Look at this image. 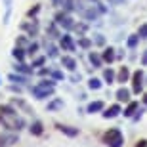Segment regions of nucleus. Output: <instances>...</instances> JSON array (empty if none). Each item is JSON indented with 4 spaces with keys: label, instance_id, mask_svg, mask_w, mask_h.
<instances>
[{
    "label": "nucleus",
    "instance_id": "1",
    "mask_svg": "<svg viewBox=\"0 0 147 147\" xmlns=\"http://www.w3.org/2000/svg\"><path fill=\"white\" fill-rule=\"evenodd\" d=\"M0 122L11 132H19L25 126V120L19 117V111L13 109V105H0Z\"/></svg>",
    "mask_w": 147,
    "mask_h": 147
},
{
    "label": "nucleus",
    "instance_id": "2",
    "mask_svg": "<svg viewBox=\"0 0 147 147\" xmlns=\"http://www.w3.org/2000/svg\"><path fill=\"white\" fill-rule=\"evenodd\" d=\"M31 92L36 99H46V98H52L55 92V78H44L40 80L38 84H34L31 88Z\"/></svg>",
    "mask_w": 147,
    "mask_h": 147
},
{
    "label": "nucleus",
    "instance_id": "3",
    "mask_svg": "<svg viewBox=\"0 0 147 147\" xmlns=\"http://www.w3.org/2000/svg\"><path fill=\"white\" fill-rule=\"evenodd\" d=\"M103 143L107 147H122L124 145V136L119 128H109L103 134Z\"/></svg>",
    "mask_w": 147,
    "mask_h": 147
},
{
    "label": "nucleus",
    "instance_id": "4",
    "mask_svg": "<svg viewBox=\"0 0 147 147\" xmlns=\"http://www.w3.org/2000/svg\"><path fill=\"white\" fill-rule=\"evenodd\" d=\"M57 25H59L61 29H65V31H73L75 29V19L71 17V13L69 11H59V13H55V19H54Z\"/></svg>",
    "mask_w": 147,
    "mask_h": 147
},
{
    "label": "nucleus",
    "instance_id": "5",
    "mask_svg": "<svg viewBox=\"0 0 147 147\" xmlns=\"http://www.w3.org/2000/svg\"><path fill=\"white\" fill-rule=\"evenodd\" d=\"M142 86H143V71H142V69H138V71L132 75V92L140 94V92H142Z\"/></svg>",
    "mask_w": 147,
    "mask_h": 147
},
{
    "label": "nucleus",
    "instance_id": "6",
    "mask_svg": "<svg viewBox=\"0 0 147 147\" xmlns=\"http://www.w3.org/2000/svg\"><path fill=\"white\" fill-rule=\"evenodd\" d=\"M59 46L65 50V52H75V50H76V44H75V40H73L71 34H61Z\"/></svg>",
    "mask_w": 147,
    "mask_h": 147
},
{
    "label": "nucleus",
    "instance_id": "7",
    "mask_svg": "<svg viewBox=\"0 0 147 147\" xmlns=\"http://www.w3.org/2000/svg\"><path fill=\"white\" fill-rule=\"evenodd\" d=\"M80 13H82V17H84L86 21H96V19L99 17V13H101V11L98 10V6H88V8H84Z\"/></svg>",
    "mask_w": 147,
    "mask_h": 147
},
{
    "label": "nucleus",
    "instance_id": "8",
    "mask_svg": "<svg viewBox=\"0 0 147 147\" xmlns=\"http://www.w3.org/2000/svg\"><path fill=\"white\" fill-rule=\"evenodd\" d=\"M21 31L27 33V36H36L38 34V21H23L21 23Z\"/></svg>",
    "mask_w": 147,
    "mask_h": 147
},
{
    "label": "nucleus",
    "instance_id": "9",
    "mask_svg": "<svg viewBox=\"0 0 147 147\" xmlns=\"http://www.w3.org/2000/svg\"><path fill=\"white\" fill-rule=\"evenodd\" d=\"M103 111H105V113H101V115H103V119H115V117H119V115L122 113V109H120L119 103L111 105V107H107V109H103Z\"/></svg>",
    "mask_w": 147,
    "mask_h": 147
},
{
    "label": "nucleus",
    "instance_id": "10",
    "mask_svg": "<svg viewBox=\"0 0 147 147\" xmlns=\"http://www.w3.org/2000/svg\"><path fill=\"white\" fill-rule=\"evenodd\" d=\"M61 65L65 67L67 71H71V73L76 71V59L73 57V55H63V57H61Z\"/></svg>",
    "mask_w": 147,
    "mask_h": 147
},
{
    "label": "nucleus",
    "instance_id": "11",
    "mask_svg": "<svg viewBox=\"0 0 147 147\" xmlns=\"http://www.w3.org/2000/svg\"><path fill=\"white\" fill-rule=\"evenodd\" d=\"M130 76H132V73H130V69H128V67H120L119 73H117V82L124 84V82L130 80Z\"/></svg>",
    "mask_w": 147,
    "mask_h": 147
},
{
    "label": "nucleus",
    "instance_id": "12",
    "mask_svg": "<svg viewBox=\"0 0 147 147\" xmlns=\"http://www.w3.org/2000/svg\"><path fill=\"white\" fill-rule=\"evenodd\" d=\"M115 96H117V101L119 103H128L130 101V90L128 88H119Z\"/></svg>",
    "mask_w": 147,
    "mask_h": 147
},
{
    "label": "nucleus",
    "instance_id": "13",
    "mask_svg": "<svg viewBox=\"0 0 147 147\" xmlns=\"http://www.w3.org/2000/svg\"><path fill=\"white\" fill-rule=\"evenodd\" d=\"M55 126H57V130H59L61 134H65V136H69V138H76V136H78V128L65 126V124H55Z\"/></svg>",
    "mask_w": 147,
    "mask_h": 147
},
{
    "label": "nucleus",
    "instance_id": "14",
    "mask_svg": "<svg viewBox=\"0 0 147 147\" xmlns=\"http://www.w3.org/2000/svg\"><path fill=\"white\" fill-rule=\"evenodd\" d=\"M101 57H103L105 63H113L115 59H117V54H115V48H111V46H107V48H103V52H101Z\"/></svg>",
    "mask_w": 147,
    "mask_h": 147
},
{
    "label": "nucleus",
    "instance_id": "15",
    "mask_svg": "<svg viewBox=\"0 0 147 147\" xmlns=\"http://www.w3.org/2000/svg\"><path fill=\"white\" fill-rule=\"evenodd\" d=\"M105 109V103L103 101H92V103H88V107H86V113H90V115H94V113H99V111H103Z\"/></svg>",
    "mask_w": 147,
    "mask_h": 147
},
{
    "label": "nucleus",
    "instance_id": "16",
    "mask_svg": "<svg viewBox=\"0 0 147 147\" xmlns=\"http://www.w3.org/2000/svg\"><path fill=\"white\" fill-rule=\"evenodd\" d=\"M138 109H140V103H138V101H128V105H126V109L122 111V113H124V117L132 119L134 113H138Z\"/></svg>",
    "mask_w": 147,
    "mask_h": 147
},
{
    "label": "nucleus",
    "instance_id": "17",
    "mask_svg": "<svg viewBox=\"0 0 147 147\" xmlns=\"http://www.w3.org/2000/svg\"><path fill=\"white\" fill-rule=\"evenodd\" d=\"M16 73H21V75H33V73H34V67L33 65H25L23 61H17Z\"/></svg>",
    "mask_w": 147,
    "mask_h": 147
},
{
    "label": "nucleus",
    "instance_id": "18",
    "mask_svg": "<svg viewBox=\"0 0 147 147\" xmlns=\"http://www.w3.org/2000/svg\"><path fill=\"white\" fill-rule=\"evenodd\" d=\"M59 25H57V23H50V25H48V29H46V33H48L50 34V38H61V33H59Z\"/></svg>",
    "mask_w": 147,
    "mask_h": 147
},
{
    "label": "nucleus",
    "instance_id": "19",
    "mask_svg": "<svg viewBox=\"0 0 147 147\" xmlns=\"http://www.w3.org/2000/svg\"><path fill=\"white\" fill-rule=\"evenodd\" d=\"M63 99H59V98H54L52 99V101H50L48 105H46V109L50 111V113H52V111H57V109H63Z\"/></svg>",
    "mask_w": 147,
    "mask_h": 147
},
{
    "label": "nucleus",
    "instance_id": "20",
    "mask_svg": "<svg viewBox=\"0 0 147 147\" xmlns=\"http://www.w3.org/2000/svg\"><path fill=\"white\" fill-rule=\"evenodd\" d=\"M88 59H90V63H92L96 69L101 67V63H103V57H101L99 54H96V52H90V54H88Z\"/></svg>",
    "mask_w": 147,
    "mask_h": 147
},
{
    "label": "nucleus",
    "instance_id": "21",
    "mask_svg": "<svg viewBox=\"0 0 147 147\" xmlns=\"http://www.w3.org/2000/svg\"><path fill=\"white\" fill-rule=\"evenodd\" d=\"M11 82H17V84H25V82H29V75H17V73H11L10 76H8Z\"/></svg>",
    "mask_w": 147,
    "mask_h": 147
},
{
    "label": "nucleus",
    "instance_id": "22",
    "mask_svg": "<svg viewBox=\"0 0 147 147\" xmlns=\"http://www.w3.org/2000/svg\"><path fill=\"white\" fill-rule=\"evenodd\" d=\"M29 130H31V134H33V136H40V134L44 132V126H42V122H40V120H34L33 124L29 126Z\"/></svg>",
    "mask_w": 147,
    "mask_h": 147
},
{
    "label": "nucleus",
    "instance_id": "23",
    "mask_svg": "<svg viewBox=\"0 0 147 147\" xmlns=\"http://www.w3.org/2000/svg\"><path fill=\"white\" fill-rule=\"evenodd\" d=\"M103 80L107 82V84H113V82H117V75H115V71L111 69V67L103 71Z\"/></svg>",
    "mask_w": 147,
    "mask_h": 147
},
{
    "label": "nucleus",
    "instance_id": "24",
    "mask_svg": "<svg viewBox=\"0 0 147 147\" xmlns=\"http://www.w3.org/2000/svg\"><path fill=\"white\" fill-rule=\"evenodd\" d=\"M11 55H13L17 61H25V55H27V52H25L23 48H19V46H16V48L11 50Z\"/></svg>",
    "mask_w": 147,
    "mask_h": 147
},
{
    "label": "nucleus",
    "instance_id": "25",
    "mask_svg": "<svg viewBox=\"0 0 147 147\" xmlns=\"http://www.w3.org/2000/svg\"><path fill=\"white\" fill-rule=\"evenodd\" d=\"M101 86H103V82L99 80V78H96V76H92V78L88 80V88H90V90H99Z\"/></svg>",
    "mask_w": 147,
    "mask_h": 147
},
{
    "label": "nucleus",
    "instance_id": "26",
    "mask_svg": "<svg viewBox=\"0 0 147 147\" xmlns=\"http://www.w3.org/2000/svg\"><path fill=\"white\" fill-rule=\"evenodd\" d=\"M46 55H48V57H57V46L48 42L46 44Z\"/></svg>",
    "mask_w": 147,
    "mask_h": 147
},
{
    "label": "nucleus",
    "instance_id": "27",
    "mask_svg": "<svg viewBox=\"0 0 147 147\" xmlns=\"http://www.w3.org/2000/svg\"><path fill=\"white\" fill-rule=\"evenodd\" d=\"M11 105H17V107H19V109H23L25 113H33V109H31V107H29V105L25 103L23 99H19V98H17V99H13V103H11Z\"/></svg>",
    "mask_w": 147,
    "mask_h": 147
},
{
    "label": "nucleus",
    "instance_id": "28",
    "mask_svg": "<svg viewBox=\"0 0 147 147\" xmlns=\"http://www.w3.org/2000/svg\"><path fill=\"white\" fill-rule=\"evenodd\" d=\"M138 42H140V34H130V36H128V42H126V44H128V48H136V46H138Z\"/></svg>",
    "mask_w": 147,
    "mask_h": 147
},
{
    "label": "nucleus",
    "instance_id": "29",
    "mask_svg": "<svg viewBox=\"0 0 147 147\" xmlns=\"http://www.w3.org/2000/svg\"><path fill=\"white\" fill-rule=\"evenodd\" d=\"M78 46H80V48H90V46H92V40H90V38H86V36H78Z\"/></svg>",
    "mask_w": 147,
    "mask_h": 147
},
{
    "label": "nucleus",
    "instance_id": "30",
    "mask_svg": "<svg viewBox=\"0 0 147 147\" xmlns=\"http://www.w3.org/2000/svg\"><path fill=\"white\" fill-rule=\"evenodd\" d=\"M25 52H27V55H31V57H33V55H36V52H38V44L36 42H31L27 46V50H25Z\"/></svg>",
    "mask_w": 147,
    "mask_h": 147
},
{
    "label": "nucleus",
    "instance_id": "31",
    "mask_svg": "<svg viewBox=\"0 0 147 147\" xmlns=\"http://www.w3.org/2000/svg\"><path fill=\"white\" fill-rule=\"evenodd\" d=\"M48 76H52V78H55V80H63V78H65V75H63L61 71H57V69H50Z\"/></svg>",
    "mask_w": 147,
    "mask_h": 147
},
{
    "label": "nucleus",
    "instance_id": "32",
    "mask_svg": "<svg viewBox=\"0 0 147 147\" xmlns=\"http://www.w3.org/2000/svg\"><path fill=\"white\" fill-rule=\"evenodd\" d=\"M10 13H11V0H6V17H4V23H8Z\"/></svg>",
    "mask_w": 147,
    "mask_h": 147
},
{
    "label": "nucleus",
    "instance_id": "33",
    "mask_svg": "<svg viewBox=\"0 0 147 147\" xmlns=\"http://www.w3.org/2000/svg\"><path fill=\"white\" fill-rule=\"evenodd\" d=\"M138 34H140V38H147V23L140 25V29H138Z\"/></svg>",
    "mask_w": 147,
    "mask_h": 147
},
{
    "label": "nucleus",
    "instance_id": "34",
    "mask_svg": "<svg viewBox=\"0 0 147 147\" xmlns=\"http://www.w3.org/2000/svg\"><path fill=\"white\" fill-rule=\"evenodd\" d=\"M86 29H88V25H84V23H78V25L75 23V31H78V36L86 33Z\"/></svg>",
    "mask_w": 147,
    "mask_h": 147
},
{
    "label": "nucleus",
    "instance_id": "35",
    "mask_svg": "<svg viewBox=\"0 0 147 147\" xmlns=\"http://www.w3.org/2000/svg\"><path fill=\"white\" fill-rule=\"evenodd\" d=\"M31 42H27V38L25 36H19L17 38V42H16V46H19V48H23V46H29Z\"/></svg>",
    "mask_w": 147,
    "mask_h": 147
},
{
    "label": "nucleus",
    "instance_id": "36",
    "mask_svg": "<svg viewBox=\"0 0 147 147\" xmlns=\"http://www.w3.org/2000/svg\"><path fill=\"white\" fill-rule=\"evenodd\" d=\"M44 61H46V57H36V59H33V63H31V65L33 67H40V65H44Z\"/></svg>",
    "mask_w": 147,
    "mask_h": 147
},
{
    "label": "nucleus",
    "instance_id": "37",
    "mask_svg": "<svg viewBox=\"0 0 147 147\" xmlns=\"http://www.w3.org/2000/svg\"><path fill=\"white\" fill-rule=\"evenodd\" d=\"M38 11H40V6H34V8H31V10L27 11V16H29V17H34Z\"/></svg>",
    "mask_w": 147,
    "mask_h": 147
},
{
    "label": "nucleus",
    "instance_id": "38",
    "mask_svg": "<svg viewBox=\"0 0 147 147\" xmlns=\"http://www.w3.org/2000/svg\"><path fill=\"white\" fill-rule=\"evenodd\" d=\"M96 44H99V46H103V44H105L103 34H96Z\"/></svg>",
    "mask_w": 147,
    "mask_h": 147
},
{
    "label": "nucleus",
    "instance_id": "39",
    "mask_svg": "<svg viewBox=\"0 0 147 147\" xmlns=\"http://www.w3.org/2000/svg\"><path fill=\"white\" fill-rule=\"evenodd\" d=\"M142 65H143V67H147V50L143 52V55H142Z\"/></svg>",
    "mask_w": 147,
    "mask_h": 147
},
{
    "label": "nucleus",
    "instance_id": "40",
    "mask_svg": "<svg viewBox=\"0 0 147 147\" xmlns=\"http://www.w3.org/2000/svg\"><path fill=\"white\" fill-rule=\"evenodd\" d=\"M6 145H8V140L4 136H0V147H6Z\"/></svg>",
    "mask_w": 147,
    "mask_h": 147
},
{
    "label": "nucleus",
    "instance_id": "41",
    "mask_svg": "<svg viewBox=\"0 0 147 147\" xmlns=\"http://www.w3.org/2000/svg\"><path fill=\"white\" fill-rule=\"evenodd\" d=\"M136 147H147V142H145V140H142V142H138Z\"/></svg>",
    "mask_w": 147,
    "mask_h": 147
},
{
    "label": "nucleus",
    "instance_id": "42",
    "mask_svg": "<svg viewBox=\"0 0 147 147\" xmlns=\"http://www.w3.org/2000/svg\"><path fill=\"white\" fill-rule=\"evenodd\" d=\"M107 2H111V4H120L122 0H107Z\"/></svg>",
    "mask_w": 147,
    "mask_h": 147
},
{
    "label": "nucleus",
    "instance_id": "43",
    "mask_svg": "<svg viewBox=\"0 0 147 147\" xmlns=\"http://www.w3.org/2000/svg\"><path fill=\"white\" fill-rule=\"evenodd\" d=\"M142 99H143V103H145V105H147V92H145V94H143V98H142Z\"/></svg>",
    "mask_w": 147,
    "mask_h": 147
},
{
    "label": "nucleus",
    "instance_id": "44",
    "mask_svg": "<svg viewBox=\"0 0 147 147\" xmlns=\"http://www.w3.org/2000/svg\"><path fill=\"white\" fill-rule=\"evenodd\" d=\"M0 84H2V78H0Z\"/></svg>",
    "mask_w": 147,
    "mask_h": 147
}]
</instances>
